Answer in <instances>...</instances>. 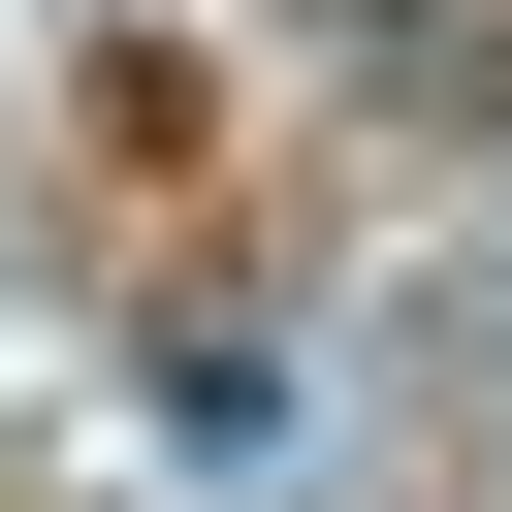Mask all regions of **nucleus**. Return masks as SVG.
<instances>
[{"label": "nucleus", "instance_id": "f257e3e1", "mask_svg": "<svg viewBox=\"0 0 512 512\" xmlns=\"http://www.w3.org/2000/svg\"><path fill=\"white\" fill-rule=\"evenodd\" d=\"M480 384H512V288H480Z\"/></svg>", "mask_w": 512, "mask_h": 512}]
</instances>
